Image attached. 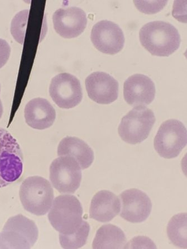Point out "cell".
<instances>
[{
    "instance_id": "5bb4252c",
    "label": "cell",
    "mask_w": 187,
    "mask_h": 249,
    "mask_svg": "<svg viewBox=\"0 0 187 249\" xmlns=\"http://www.w3.org/2000/svg\"><path fill=\"white\" fill-rule=\"evenodd\" d=\"M26 124L34 129L43 130L54 124L56 112L47 99L34 98L26 105L24 111Z\"/></svg>"
},
{
    "instance_id": "8992f818",
    "label": "cell",
    "mask_w": 187,
    "mask_h": 249,
    "mask_svg": "<svg viewBox=\"0 0 187 249\" xmlns=\"http://www.w3.org/2000/svg\"><path fill=\"white\" fill-rule=\"evenodd\" d=\"M81 167L74 158L59 156L52 162L49 178L53 187L61 194H73L82 180Z\"/></svg>"
},
{
    "instance_id": "e0dca14e",
    "label": "cell",
    "mask_w": 187,
    "mask_h": 249,
    "mask_svg": "<svg viewBox=\"0 0 187 249\" xmlns=\"http://www.w3.org/2000/svg\"><path fill=\"white\" fill-rule=\"evenodd\" d=\"M127 239L124 232L115 225L102 226L97 231L93 244L94 249H125Z\"/></svg>"
},
{
    "instance_id": "7c38bea8",
    "label": "cell",
    "mask_w": 187,
    "mask_h": 249,
    "mask_svg": "<svg viewBox=\"0 0 187 249\" xmlns=\"http://www.w3.org/2000/svg\"><path fill=\"white\" fill-rule=\"evenodd\" d=\"M85 84L88 95L98 104H110L118 98L119 83L106 72H93L86 78Z\"/></svg>"
},
{
    "instance_id": "52a82bcc",
    "label": "cell",
    "mask_w": 187,
    "mask_h": 249,
    "mask_svg": "<svg viewBox=\"0 0 187 249\" xmlns=\"http://www.w3.org/2000/svg\"><path fill=\"white\" fill-rule=\"evenodd\" d=\"M187 145V129L180 121L168 120L160 126L154 139V148L163 158H177Z\"/></svg>"
},
{
    "instance_id": "2e32d148",
    "label": "cell",
    "mask_w": 187,
    "mask_h": 249,
    "mask_svg": "<svg viewBox=\"0 0 187 249\" xmlns=\"http://www.w3.org/2000/svg\"><path fill=\"white\" fill-rule=\"evenodd\" d=\"M57 153L59 156H71L79 164L81 169L89 168L93 163L94 153L85 142L75 137H65L60 141Z\"/></svg>"
},
{
    "instance_id": "ac0fdd59",
    "label": "cell",
    "mask_w": 187,
    "mask_h": 249,
    "mask_svg": "<svg viewBox=\"0 0 187 249\" xmlns=\"http://www.w3.org/2000/svg\"><path fill=\"white\" fill-rule=\"evenodd\" d=\"M3 230L20 233L25 237L32 247L36 243L39 236V231L36 223L22 214L10 217L7 221Z\"/></svg>"
},
{
    "instance_id": "ba28073f",
    "label": "cell",
    "mask_w": 187,
    "mask_h": 249,
    "mask_svg": "<svg viewBox=\"0 0 187 249\" xmlns=\"http://www.w3.org/2000/svg\"><path fill=\"white\" fill-rule=\"evenodd\" d=\"M49 94L60 108L70 109L78 106L83 98L81 83L75 76L63 72L52 80Z\"/></svg>"
},
{
    "instance_id": "9c48e42d",
    "label": "cell",
    "mask_w": 187,
    "mask_h": 249,
    "mask_svg": "<svg viewBox=\"0 0 187 249\" xmlns=\"http://www.w3.org/2000/svg\"><path fill=\"white\" fill-rule=\"evenodd\" d=\"M91 39L98 51L110 55L120 52L125 43L123 30L115 23L108 20L99 21L94 26Z\"/></svg>"
},
{
    "instance_id": "ffe728a7",
    "label": "cell",
    "mask_w": 187,
    "mask_h": 249,
    "mask_svg": "<svg viewBox=\"0 0 187 249\" xmlns=\"http://www.w3.org/2000/svg\"><path fill=\"white\" fill-rule=\"evenodd\" d=\"M90 231V225L87 221L83 220L77 231L71 234L59 233L61 246L64 249L81 248L86 244Z\"/></svg>"
},
{
    "instance_id": "7402d4cb",
    "label": "cell",
    "mask_w": 187,
    "mask_h": 249,
    "mask_svg": "<svg viewBox=\"0 0 187 249\" xmlns=\"http://www.w3.org/2000/svg\"><path fill=\"white\" fill-rule=\"evenodd\" d=\"M29 15V10H22L15 15L11 22V34L15 40L21 44H24Z\"/></svg>"
},
{
    "instance_id": "8fae6325",
    "label": "cell",
    "mask_w": 187,
    "mask_h": 249,
    "mask_svg": "<svg viewBox=\"0 0 187 249\" xmlns=\"http://www.w3.org/2000/svg\"><path fill=\"white\" fill-rule=\"evenodd\" d=\"M53 25L56 32L62 37L71 39L78 36L87 24L86 14L77 7L57 10L53 14Z\"/></svg>"
},
{
    "instance_id": "44dd1931",
    "label": "cell",
    "mask_w": 187,
    "mask_h": 249,
    "mask_svg": "<svg viewBox=\"0 0 187 249\" xmlns=\"http://www.w3.org/2000/svg\"><path fill=\"white\" fill-rule=\"evenodd\" d=\"M31 247L25 237L16 231L2 230L0 232V249H28Z\"/></svg>"
},
{
    "instance_id": "d4e9b609",
    "label": "cell",
    "mask_w": 187,
    "mask_h": 249,
    "mask_svg": "<svg viewBox=\"0 0 187 249\" xmlns=\"http://www.w3.org/2000/svg\"><path fill=\"white\" fill-rule=\"evenodd\" d=\"M0 89H1V87H0ZM3 106L2 103L1 101V99H0V119L2 117V114H3Z\"/></svg>"
},
{
    "instance_id": "d6986e66",
    "label": "cell",
    "mask_w": 187,
    "mask_h": 249,
    "mask_svg": "<svg viewBox=\"0 0 187 249\" xmlns=\"http://www.w3.org/2000/svg\"><path fill=\"white\" fill-rule=\"evenodd\" d=\"M167 235L175 246L187 249V213L176 214L171 218L167 227Z\"/></svg>"
},
{
    "instance_id": "9a60e30c",
    "label": "cell",
    "mask_w": 187,
    "mask_h": 249,
    "mask_svg": "<svg viewBox=\"0 0 187 249\" xmlns=\"http://www.w3.org/2000/svg\"><path fill=\"white\" fill-rule=\"evenodd\" d=\"M120 206L116 195L108 190L99 191L91 201L90 217L101 223H108L119 214Z\"/></svg>"
},
{
    "instance_id": "4fadbf2b",
    "label": "cell",
    "mask_w": 187,
    "mask_h": 249,
    "mask_svg": "<svg viewBox=\"0 0 187 249\" xmlns=\"http://www.w3.org/2000/svg\"><path fill=\"white\" fill-rule=\"evenodd\" d=\"M155 87L148 76L136 74L126 80L124 86V96L126 102L132 106H145L153 101Z\"/></svg>"
},
{
    "instance_id": "cb8c5ba5",
    "label": "cell",
    "mask_w": 187,
    "mask_h": 249,
    "mask_svg": "<svg viewBox=\"0 0 187 249\" xmlns=\"http://www.w3.org/2000/svg\"><path fill=\"white\" fill-rule=\"evenodd\" d=\"M152 1H150V4H149L148 2L147 1V3H148V5L146 4L144 1H134V3L136 4V7H152V9L153 10L154 12H158L160 10L163 8L164 6H165L166 4L167 1H155L154 4H151Z\"/></svg>"
},
{
    "instance_id": "7a4b0ae2",
    "label": "cell",
    "mask_w": 187,
    "mask_h": 249,
    "mask_svg": "<svg viewBox=\"0 0 187 249\" xmlns=\"http://www.w3.org/2000/svg\"><path fill=\"white\" fill-rule=\"evenodd\" d=\"M48 219L59 233L71 234L77 231L83 221L81 202L73 195H60L53 200Z\"/></svg>"
},
{
    "instance_id": "5b68a950",
    "label": "cell",
    "mask_w": 187,
    "mask_h": 249,
    "mask_svg": "<svg viewBox=\"0 0 187 249\" xmlns=\"http://www.w3.org/2000/svg\"><path fill=\"white\" fill-rule=\"evenodd\" d=\"M155 122V115L151 109L137 106L122 118L118 131L125 142L138 144L147 139Z\"/></svg>"
},
{
    "instance_id": "6da1fadb",
    "label": "cell",
    "mask_w": 187,
    "mask_h": 249,
    "mask_svg": "<svg viewBox=\"0 0 187 249\" xmlns=\"http://www.w3.org/2000/svg\"><path fill=\"white\" fill-rule=\"evenodd\" d=\"M143 47L152 55L168 56L179 48L181 36L178 30L169 22L155 21L147 23L140 30Z\"/></svg>"
},
{
    "instance_id": "3957f363",
    "label": "cell",
    "mask_w": 187,
    "mask_h": 249,
    "mask_svg": "<svg viewBox=\"0 0 187 249\" xmlns=\"http://www.w3.org/2000/svg\"><path fill=\"white\" fill-rule=\"evenodd\" d=\"M19 195L25 210L37 216L47 214L55 199L52 184L40 176L25 179L20 186Z\"/></svg>"
},
{
    "instance_id": "277c9868",
    "label": "cell",
    "mask_w": 187,
    "mask_h": 249,
    "mask_svg": "<svg viewBox=\"0 0 187 249\" xmlns=\"http://www.w3.org/2000/svg\"><path fill=\"white\" fill-rule=\"evenodd\" d=\"M24 159L17 141L7 131L0 128V189L21 177Z\"/></svg>"
},
{
    "instance_id": "30bf717a",
    "label": "cell",
    "mask_w": 187,
    "mask_h": 249,
    "mask_svg": "<svg viewBox=\"0 0 187 249\" xmlns=\"http://www.w3.org/2000/svg\"><path fill=\"white\" fill-rule=\"evenodd\" d=\"M120 216L131 223L146 221L151 212L152 203L148 195L136 189L126 190L120 195Z\"/></svg>"
},
{
    "instance_id": "603a6c76",
    "label": "cell",
    "mask_w": 187,
    "mask_h": 249,
    "mask_svg": "<svg viewBox=\"0 0 187 249\" xmlns=\"http://www.w3.org/2000/svg\"><path fill=\"white\" fill-rule=\"evenodd\" d=\"M11 48L7 42L0 39V69L2 68L9 59Z\"/></svg>"
}]
</instances>
